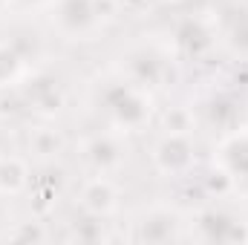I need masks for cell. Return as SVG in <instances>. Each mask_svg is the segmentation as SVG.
Wrapping results in <instances>:
<instances>
[{"instance_id":"1","label":"cell","mask_w":248,"mask_h":245,"mask_svg":"<svg viewBox=\"0 0 248 245\" xmlns=\"http://www.w3.org/2000/svg\"><path fill=\"white\" fill-rule=\"evenodd\" d=\"M93 17H95V6H93V0H63L61 20H63V26H69L72 32L90 26Z\"/></svg>"},{"instance_id":"2","label":"cell","mask_w":248,"mask_h":245,"mask_svg":"<svg viewBox=\"0 0 248 245\" xmlns=\"http://www.w3.org/2000/svg\"><path fill=\"white\" fill-rule=\"evenodd\" d=\"M159 162H162L165 170H179V168H185L187 162H190V147L185 144V138H179V136L168 138V141L159 147Z\"/></svg>"},{"instance_id":"3","label":"cell","mask_w":248,"mask_h":245,"mask_svg":"<svg viewBox=\"0 0 248 245\" xmlns=\"http://www.w3.org/2000/svg\"><path fill=\"white\" fill-rule=\"evenodd\" d=\"M84 202H87V208L90 211H95V214H101V211H107L110 205H113V190H110V184L107 182H93L87 190H84Z\"/></svg>"},{"instance_id":"4","label":"cell","mask_w":248,"mask_h":245,"mask_svg":"<svg viewBox=\"0 0 248 245\" xmlns=\"http://www.w3.org/2000/svg\"><path fill=\"white\" fill-rule=\"evenodd\" d=\"M90 156H93V162H95V165H101V168H107V165L119 162L116 147H113L107 138H95V141H93V147H90Z\"/></svg>"},{"instance_id":"5","label":"cell","mask_w":248,"mask_h":245,"mask_svg":"<svg viewBox=\"0 0 248 245\" xmlns=\"http://www.w3.org/2000/svg\"><path fill=\"white\" fill-rule=\"evenodd\" d=\"M228 162H231V168L237 173L248 176V138H240V141H234L228 147Z\"/></svg>"},{"instance_id":"6","label":"cell","mask_w":248,"mask_h":245,"mask_svg":"<svg viewBox=\"0 0 248 245\" xmlns=\"http://www.w3.org/2000/svg\"><path fill=\"white\" fill-rule=\"evenodd\" d=\"M23 182V170H20V165L17 162H3L0 165V187H17V184Z\"/></svg>"}]
</instances>
